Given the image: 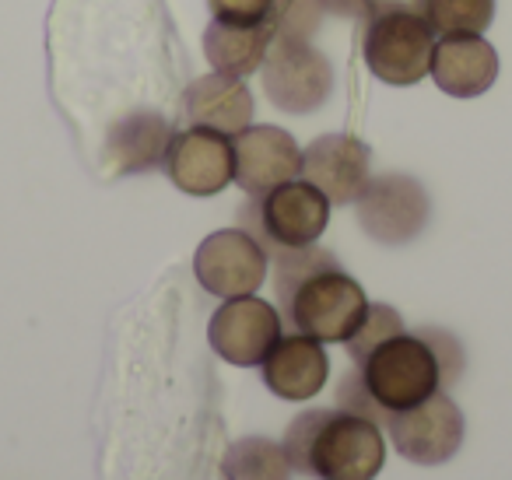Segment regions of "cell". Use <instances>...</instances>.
<instances>
[{"instance_id":"1","label":"cell","mask_w":512,"mask_h":480,"mask_svg":"<svg viewBox=\"0 0 512 480\" xmlns=\"http://www.w3.org/2000/svg\"><path fill=\"white\" fill-rule=\"evenodd\" d=\"M274 298L285 330L320 344H344L369 309L362 284L320 246L274 256Z\"/></svg>"},{"instance_id":"2","label":"cell","mask_w":512,"mask_h":480,"mask_svg":"<svg viewBox=\"0 0 512 480\" xmlns=\"http://www.w3.org/2000/svg\"><path fill=\"white\" fill-rule=\"evenodd\" d=\"M292 470L313 480H376L386 463L383 428L351 410H302L285 431Z\"/></svg>"},{"instance_id":"3","label":"cell","mask_w":512,"mask_h":480,"mask_svg":"<svg viewBox=\"0 0 512 480\" xmlns=\"http://www.w3.org/2000/svg\"><path fill=\"white\" fill-rule=\"evenodd\" d=\"M358 368L362 389L369 393L372 407L379 414V428H383L386 414L418 407L432 393L442 389V368L435 351L421 333H397V337L383 340L369 358Z\"/></svg>"},{"instance_id":"4","label":"cell","mask_w":512,"mask_h":480,"mask_svg":"<svg viewBox=\"0 0 512 480\" xmlns=\"http://www.w3.org/2000/svg\"><path fill=\"white\" fill-rule=\"evenodd\" d=\"M330 225V200L306 179H292L239 207V228L253 235L267 256L316 246Z\"/></svg>"},{"instance_id":"5","label":"cell","mask_w":512,"mask_h":480,"mask_svg":"<svg viewBox=\"0 0 512 480\" xmlns=\"http://www.w3.org/2000/svg\"><path fill=\"white\" fill-rule=\"evenodd\" d=\"M435 32L418 11V4H386L383 11L369 18L365 25V64L379 81L397 88H411L425 81L432 71Z\"/></svg>"},{"instance_id":"6","label":"cell","mask_w":512,"mask_h":480,"mask_svg":"<svg viewBox=\"0 0 512 480\" xmlns=\"http://www.w3.org/2000/svg\"><path fill=\"white\" fill-rule=\"evenodd\" d=\"M264 92L285 113H316L334 92V67L309 39H274L264 57Z\"/></svg>"},{"instance_id":"7","label":"cell","mask_w":512,"mask_h":480,"mask_svg":"<svg viewBox=\"0 0 512 480\" xmlns=\"http://www.w3.org/2000/svg\"><path fill=\"white\" fill-rule=\"evenodd\" d=\"M358 225L369 239L383 246H404L418 239L428 225V193L414 176L404 172H386L379 179H369L365 190L355 200Z\"/></svg>"},{"instance_id":"8","label":"cell","mask_w":512,"mask_h":480,"mask_svg":"<svg viewBox=\"0 0 512 480\" xmlns=\"http://www.w3.org/2000/svg\"><path fill=\"white\" fill-rule=\"evenodd\" d=\"M267 270H271V256L242 228L211 232L193 253V277L214 298L256 295V288L267 281Z\"/></svg>"},{"instance_id":"9","label":"cell","mask_w":512,"mask_h":480,"mask_svg":"<svg viewBox=\"0 0 512 480\" xmlns=\"http://www.w3.org/2000/svg\"><path fill=\"white\" fill-rule=\"evenodd\" d=\"M383 428L393 449L418 466L449 463L463 445V414L453 403V396H446L442 389L418 407L386 414Z\"/></svg>"},{"instance_id":"10","label":"cell","mask_w":512,"mask_h":480,"mask_svg":"<svg viewBox=\"0 0 512 480\" xmlns=\"http://www.w3.org/2000/svg\"><path fill=\"white\" fill-rule=\"evenodd\" d=\"M162 169L176 190L190 197H214L235 183V144L228 134L211 127L172 130Z\"/></svg>"},{"instance_id":"11","label":"cell","mask_w":512,"mask_h":480,"mask_svg":"<svg viewBox=\"0 0 512 480\" xmlns=\"http://www.w3.org/2000/svg\"><path fill=\"white\" fill-rule=\"evenodd\" d=\"M281 312L271 302L256 295L225 298L218 312L207 323V340H211L214 354L225 358L228 365L253 368L271 354V347L281 340Z\"/></svg>"},{"instance_id":"12","label":"cell","mask_w":512,"mask_h":480,"mask_svg":"<svg viewBox=\"0 0 512 480\" xmlns=\"http://www.w3.org/2000/svg\"><path fill=\"white\" fill-rule=\"evenodd\" d=\"M235 144V183L246 197L274 190L302 176V148L292 134L271 123H249L232 137Z\"/></svg>"},{"instance_id":"13","label":"cell","mask_w":512,"mask_h":480,"mask_svg":"<svg viewBox=\"0 0 512 480\" xmlns=\"http://www.w3.org/2000/svg\"><path fill=\"white\" fill-rule=\"evenodd\" d=\"M372 151L351 134H323L302 151V179L313 183L330 204H355L369 183Z\"/></svg>"},{"instance_id":"14","label":"cell","mask_w":512,"mask_h":480,"mask_svg":"<svg viewBox=\"0 0 512 480\" xmlns=\"http://www.w3.org/2000/svg\"><path fill=\"white\" fill-rule=\"evenodd\" d=\"M260 375L264 386L281 400H313L330 379V358L323 351L320 340L306 337V333H281V340L271 347L264 361H260Z\"/></svg>"},{"instance_id":"15","label":"cell","mask_w":512,"mask_h":480,"mask_svg":"<svg viewBox=\"0 0 512 480\" xmlns=\"http://www.w3.org/2000/svg\"><path fill=\"white\" fill-rule=\"evenodd\" d=\"M428 74L453 99H477L495 85L498 53L484 36H439Z\"/></svg>"},{"instance_id":"16","label":"cell","mask_w":512,"mask_h":480,"mask_svg":"<svg viewBox=\"0 0 512 480\" xmlns=\"http://www.w3.org/2000/svg\"><path fill=\"white\" fill-rule=\"evenodd\" d=\"M179 106H183L179 113H183L186 127H211L228 137L253 123V95H249L246 81L218 71L193 81Z\"/></svg>"},{"instance_id":"17","label":"cell","mask_w":512,"mask_h":480,"mask_svg":"<svg viewBox=\"0 0 512 480\" xmlns=\"http://www.w3.org/2000/svg\"><path fill=\"white\" fill-rule=\"evenodd\" d=\"M274 43V25H228L211 22L204 29V57L218 74L228 78H249L264 67V57Z\"/></svg>"},{"instance_id":"18","label":"cell","mask_w":512,"mask_h":480,"mask_svg":"<svg viewBox=\"0 0 512 480\" xmlns=\"http://www.w3.org/2000/svg\"><path fill=\"white\" fill-rule=\"evenodd\" d=\"M169 123L158 113H137L123 116L109 134V155H113L120 172H141L155 169L165 158V144H169Z\"/></svg>"},{"instance_id":"19","label":"cell","mask_w":512,"mask_h":480,"mask_svg":"<svg viewBox=\"0 0 512 480\" xmlns=\"http://www.w3.org/2000/svg\"><path fill=\"white\" fill-rule=\"evenodd\" d=\"M221 480H292V463L281 442L246 435L221 456Z\"/></svg>"},{"instance_id":"20","label":"cell","mask_w":512,"mask_h":480,"mask_svg":"<svg viewBox=\"0 0 512 480\" xmlns=\"http://www.w3.org/2000/svg\"><path fill=\"white\" fill-rule=\"evenodd\" d=\"M435 36H484L495 22V0H418Z\"/></svg>"},{"instance_id":"21","label":"cell","mask_w":512,"mask_h":480,"mask_svg":"<svg viewBox=\"0 0 512 480\" xmlns=\"http://www.w3.org/2000/svg\"><path fill=\"white\" fill-rule=\"evenodd\" d=\"M397 333H404V319H400V312L393 309V305L369 302V309H365L358 330L344 340V347H348V358L355 361V365H362V361L369 358V354L376 351L383 340L397 337Z\"/></svg>"},{"instance_id":"22","label":"cell","mask_w":512,"mask_h":480,"mask_svg":"<svg viewBox=\"0 0 512 480\" xmlns=\"http://www.w3.org/2000/svg\"><path fill=\"white\" fill-rule=\"evenodd\" d=\"M327 15L320 0H274V39H313L320 18Z\"/></svg>"},{"instance_id":"23","label":"cell","mask_w":512,"mask_h":480,"mask_svg":"<svg viewBox=\"0 0 512 480\" xmlns=\"http://www.w3.org/2000/svg\"><path fill=\"white\" fill-rule=\"evenodd\" d=\"M207 11H211L214 22L256 25V22H271L274 0H207Z\"/></svg>"},{"instance_id":"24","label":"cell","mask_w":512,"mask_h":480,"mask_svg":"<svg viewBox=\"0 0 512 480\" xmlns=\"http://www.w3.org/2000/svg\"><path fill=\"white\" fill-rule=\"evenodd\" d=\"M418 333L428 340V347H432L435 358H439L442 386H449V382L460 379V372H463V347H460V340H456L453 333H446V330H435V326H428V330H418Z\"/></svg>"},{"instance_id":"25","label":"cell","mask_w":512,"mask_h":480,"mask_svg":"<svg viewBox=\"0 0 512 480\" xmlns=\"http://www.w3.org/2000/svg\"><path fill=\"white\" fill-rule=\"evenodd\" d=\"M327 15L341 18H372L376 11H383L390 0H320Z\"/></svg>"}]
</instances>
